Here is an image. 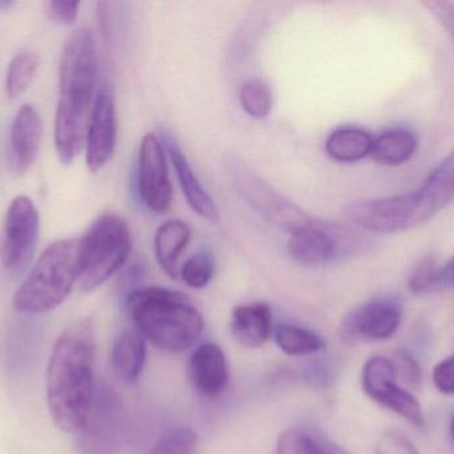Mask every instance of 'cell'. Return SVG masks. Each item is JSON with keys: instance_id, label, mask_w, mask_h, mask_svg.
I'll return each mask as SVG.
<instances>
[{"instance_id": "cell-5", "label": "cell", "mask_w": 454, "mask_h": 454, "mask_svg": "<svg viewBox=\"0 0 454 454\" xmlns=\"http://www.w3.org/2000/svg\"><path fill=\"white\" fill-rule=\"evenodd\" d=\"M80 251V239L59 240L45 248L16 291L13 308L21 314L42 315L61 306L79 283Z\"/></svg>"}, {"instance_id": "cell-1", "label": "cell", "mask_w": 454, "mask_h": 454, "mask_svg": "<svg viewBox=\"0 0 454 454\" xmlns=\"http://www.w3.org/2000/svg\"><path fill=\"white\" fill-rule=\"evenodd\" d=\"M95 328L90 317L76 320L64 330L53 346L45 394L55 426L66 434L84 429L96 397Z\"/></svg>"}, {"instance_id": "cell-9", "label": "cell", "mask_w": 454, "mask_h": 454, "mask_svg": "<svg viewBox=\"0 0 454 454\" xmlns=\"http://www.w3.org/2000/svg\"><path fill=\"white\" fill-rule=\"evenodd\" d=\"M39 212L29 197L18 196L5 213L0 239V259L11 272L26 268L36 250L39 237Z\"/></svg>"}, {"instance_id": "cell-13", "label": "cell", "mask_w": 454, "mask_h": 454, "mask_svg": "<svg viewBox=\"0 0 454 454\" xmlns=\"http://www.w3.org/2000/svg\"><path fill=\"white\" fill-rule=\"evenodd\" d=\"M117 144V112L114 93L106 84L96 93L87 138L85 160L90 172L103 170L114 156Z\"/></svg>"}, {"instance_id": "cell-26", "label": "cell", "mask_w": 454, "mask_h": 454, "mask_svg": "<svg viewBox=\"0 0 454 454\" xmlns=\"http://www.w3.org/2000/svg\"><path fill=\"white\" fill-rule=\"evenodd\" d=\"M239 101L243 111L254 119H266L271 114L272 91L264 80L259 77L243 83L239 91Z\"/></svg>"}, {"instance_id": "cell-21", "label": "cell", "mask_w": 454, "mask_h": 454, "mask_svg": "<svg viewBox=\"0 0 454 454\" xmlns=\"http://www.w3.org/2000/svg\"><path fill=\"white\" fill-rule=\"evenodd\" d=\"M419 149V138L408 127H392L373 139L371 157L383 167H400L410 162Z\"/></svg>"}, {"instance_id": "cell-15", "label": "cell", "mask_w": 454, "mask_h": 454, "mask_svg": "<svg viewBox=\"0 0 454 454\" xmlns=\"http://www.w3.org/2000/svg\"><path fill=\"white\" fill-rule=\"evenodd\" d=\"M188 375L193 388L207 399H215L229 386V367L225 354L215 343L201 344L192 354Z\"/></svg>"}, {"instance_id": "cell-31", "label": "cell", "mask_w": 454, "mask_h": 454, "mask_svg": "<svg viewBox=\"0 0 454 454\" xmlns=\"http://www.w3.org/2000/svg\"><path fill=\"white\" fill-rule=\"evenodd\" d=\"M432 380L437 391L444 394H454V356L442 360L434 368Z\"/></svg>"}, {"instance_id": "cell-23", "label": "cell", "mask_w": 454, "mask_h": 454, "mask_svg": "<svg viewBox=\"0 0 454 454\" xmlns=\"http://www.w3.org/2000/svg\"><path fill=\"white\" fill-rule=\"evenodd\" d=\"M454 287V255L445 264L432 256L421 259L410 279L408 290L416 296L432 295Z\"/></svg>"}, {"instance_id": "cell-12", "label": "cell", "mask_w": 454, "mask_h": 454, "mask_svg": "<svg viewBox=\"0 0 454 454\" xmlns=\"http://www.w3.org/2000/svg\"><path fill=\"white\" fill-rule=\"evenodd\" d=\"M402 319L403 304L396 296L372 299L344 317L340 338L347 344L388 340L396 335Z\"/></svg>"}, {"instance_id": "cell-34", "label": "cell", "mask_w": 454, "mask_h": 454, "mask_svg": "<svg viewBox=\"0 0 454 454\" xmlns=\"http://www.w3.org/2000/svg\"><path fill=\"white\" fill-rule=\"evenodd\" d=\"M309 439H311V454H349L340 445L320 434H309Z\"/></svg>"}, {"instance_id": "cell-7", "label": "cell", "mask_w": 454, "mask_h": 454, "mask_svg": "<svg viewBox=\"0 0 454 454\" xmlns=\"http://www.w3.org/2000/svg\"><path fill=\"white\" fill-rule=\"evenodd\" d=\"M370 245V239L354 229L312 220L291 234L287 251L296 263L315 267L364 252Z\"/></svg>"}, {"instance_id": "cell-22", "label": "cell", "mask_w": 454, "mask_h": 454, "mask_svg": "<svg viewBox=\"0 0 454 454\" xmlns=\"http://www.w3.org/2000/svg\"><path fill=\"white\" fill-rule=\"evenodd\" d=\"M373 136L360 127H339L325 140V154L338 163H356L371 156Z\"/></svg>"}, {"instance_id": "cell-24", "label": "cell", "mask_w": 454, "mask_h": 454, "mask_svg": "<svg viewBox=\"0 0 454 454\" xmlns=\"http://www.w3.org/2000/svg\"><path fill=\"white\" fill-rule=\"evenodd\" d=\"M274 339L280 351L288 356H311L325 348V340L320 335L298 325H278L274 328Z\"/></svg>"}, {"instance_id": "cell-16", "label": "cell", "mask_w": 454, "mask_h": 454, "mask_svg": "<svg viewBox=\"0 0 454 454\" xmlns=\"http://www.w3.org/2000/svg\"><path fill=\"white\" fill-rule=\"evenodd\" d=\"M117 402L109 391L96 394L82 434L84 454H114L117 437Z\"/></svg>"}, {"instance_id": "cell-27", "label": "cell", "mask_w": 454, "mask_h": 454, "mask_svg": "<svg viewBox=\"0 0 454 454\" xmlns=\"http://www.w3.org/2000/svg\"><path fill=\"white\" fill-rule=\"evenodd\" d=\"M215 258L210 251L200 250L180 267L178 277L193 290H202L212 282L215 274Z\"/></svg>"}, {"instance_id": "cell-14", "label": "cell", "mask_w": 454, "mask_h": 454, "mask_svg": "<svg viewBox=\"0 0 454 454\" xmlns=\"http://www.w3.org/2000/svg\"><path fill=\"white\" fill-rule=\"evenodd\" d=\"M162 141H164L168 157L175 167L178 184H180L181 191H183L189 207L205 220L212 221V223L218 221L220 212H218L217 204L200 180L197 173L194 172L193 167L189 163L186 155L184 154L180 144L169 133H164Z\"/></svg>"}, {"instance_id": "cell-28", "label": "cell", "mask_w": 454, "mask_h": 454, "mask_svg": "<svg viewBox=\"0 0 454 454\" xmlns=\"http://www.w3.org/2000/svg\"><path fill=\"white\" fill-rule=\"evenodd\" d=\"M199 437L189 428H176L162 434L149 454H197Z\"/></svg>"}, {"instance_id": "cell-33", "label": "cell", "mask_w": 454, "mask_h": 454, "mask_svg": "<svg viewBox=\"0 0 454 454\" xmlns=\"http://www.w3.org/2000/svg\"><path fill=\"white\" fill-rule=\"evenodd\" d=\"M424 5L428 8L429 12L439 20V23L447 29L450 36L454 42V3L447 0H429L424 2Z\"/></svg>"}, {"instance_id": "cell-29", "label": "cell", "mask_w": 454, "mask_h": 454, "mask_svg": "<svg viewBox=\"0 0 454 454\" xmlns=\"http://www.w3.org/2000/svg\"><path fill=\"white\" fill-rule=\"evenodd\" d=\"M392 362L396 370L397 378H402L408 386H413V388L420 386L421 381H423V370H421L418 359L408 349H397Z\"/></svg>"}, {"instance_id": "cell-4", "label": "cell", "mask_w": 454, "mask_h": 454, "mask_svg": "<svg viewBox=\"0 0 454 454\" xmlns=\"http://www.w3.org/2000/svg\"><path fill=\"white\" fill-rule=\"evenodd\" d=\"M125 311L135 330L161 351L181 354L201 338L204 319L185 293L161 287L130 291Z\"/></svg>"}, {"instance_id": "cell-32", "label": "cell", "mask_w": 454, "mask_h": 454, "mask_svg": "<svg viewBox=\"0 0 454 454\" xmlns=\"http://www.w3.org/2000/svg\"><path fill=\"white\" fill-rule=\"evenodd\" d=\"M79 2H63V0H53L45 4V12L52 20L60 24H72L79 15Z\"/></svg>"}, {"instance_id": "cell-25", "label": "cell", "mask_w": 454, "mask_h": 454, "mask_svg": "<svg viewBox=\"0 0 454 454\" xmlns=\"http://www.w3.org/2000/svg\"><path fill=\"white\" fill-rule=\"evenodd\" d=\"M39 68V58L31 51L16 53L8 66L5 75V93L8 98L15 99L31 84Z\"/></svg>"}, {"instance_id": "cell-3", "label": "cell", "mask_w": 454, "mask_h": 454, "mask_svg": "<svg viewBox=\"0 0 454 454\" xmlns=\"http://www.w3.org/2000/svg\"><path fill=\"white\" fill-rule=\"evenodd\" d=\"M454 200V148L424 183L408 194L349 203L347 220L371 234H400L431 221Z\"/></svg>"}, {"instance_id": "cell-8", "label": "cell", "mask_w": 454, "mask_h": 454, "mask_svg": "<svg viewBox=\"0 0 454 454\" xmlns=\"http://www.w3.org/2000/svg\"><path fill=\"white\" fill-rule=\"evenodd\" d=\"M225 163L227 175L231 179L238 194L270 223L293 234L314 220L301 208L272 188L239 157L235 155L227 156Z\"/></svg>"}, {"instance_id": "cell-18", "label": "cell", "mask_w": 454, "mask_h": 454, "mask_svg": "<svg viewBox=\"0 0 454 454\" xmlns=\"http://www.w3.org/2000/svg\"><path fill=\"white\" fill-rule=\"evenodd\" d=\"M230 328L240 346L261 348L274 333L271 306L264 301H256L235 307Z\"/></svg>"}, {"instance_id": "cell-20", "label": "cell", "mask_w": 454, "mask_h": 454, "mask_svg": "<svg viewBox=\"0 0 454 454\" xmlns=\"http://www.w3.org/2000/svg\"><path fill=\"white\" fill-rule=\"evenodd\" d=\"M146 362V340L135 328L122 331L114 339L111 364L120 380L133 384L140 378Z\"/></svg>"}, {"instance_id": "cell-11", "label": "cell", "mask_w": 454, "mask_h": 454, "mask_svg": "<svg viewBox=\"0 0 454 454\" xmlns=\"http://www.w3.org/2000/svg\"><path fill=\"white\" fill-rule=\"evenodd\" d=\"M138 194L152 212L167 213L172 208L173 186L168 167V154L162 138L149 132L138 151Z\"/></svg>"}, {"instance_id": "cell-19", "label": "cell", "mask_w": 454, "mask_h": 454, "mask_svg": "<svg viewBox=\"0 0 454 454\" xmlns=\"http://www.w3.org/2000/svg\"><path fill=\"white\" fill-rule=\"evenodd\" d=\"M192 239V229L185 221L168 220L154 235L153 250L157 263L170 279H178L180 259Z\"/></svg>"}, {"instance_id": "cell-2", "label": "cell", "mask_w": 454, "mask_h": 454, "mask_svg": "<svg viewBox=\"0 0 454 454\" xmlns=\"http://www.w3.org/2000/svg\"><path fill=\"white\" fill-rule=\"evenodd\" d=\"M98 82V53L90 29L80 28L67 40L59 71V103L55 147L59 159L69 164L85 147Z\"/></svg>"}, {"instance_id": "cell-35", "label": "cell", "mask_w": 454, "mask_h": 454, "mask_svg": "<svg viewBox=\"0 0 454 454\" xmlns=\"http://www.w3.org/2000/svg\"><path fill=\"white\" fill-rule=\"evenodd\" d=\"M450 440H452V445H453V450H454V413H453L452 418H450Z\"/></svg>"}, {"instance_id": "cell-17", "label": "cell", "mask_w": 454, "mask_h": 454, "mask_svg": "<svg viewBox=\"0 0 454 454\" xmlns=\"http://www.w3.org/2000/svg\"><path fill=\"white\" fill-rule=\"evenodd\" d=\"M43 125L39 112L23 104L11 125L8 160L15 172L23 173L34 164L42 141Z\"/></svg>"}, {"instance_id": "cell-10", "label": "cell", "mask_w": 454, "mask_h": 454, "mask_svg": "<svg viewBox=\"0 0 454 454\" xmlns=\"http://www.w3.org/2000/svg\"><path fill=\"white\" fill-rule=\"evenodd\" d=\"M362 386L370 399L392 410L415 426H424L423 408L415 396L397 384L392 360L383 356L368 359L362 370Z\"/></svg>"}, {"instance_id": "cell-6", "label": "cell", "mask_w": 454, "mask_h": 454, "mask_svg": "<svg viewBox=\"0 0 454 454\" xmlns=\"http://www.w3.org/2000/svg\"><path fill=\"white\" fill-rule=\"evenodd\" d=\"M80 240L79 285L92 292L125 266L132 252V235L124 219L104 213Z\"/></svg>"}, {"instance_id": "cell-30", "label": "cell", "mask_w": 454, "mask_h": 454, "mask_svg": "<svg viewBox=\"0 0 454 454\" xmlns=\"http://www.w3.org/2000/svg\"><path fill=\"white\" fill-rule=\"evenodd\" d=\"M375 454H420L405 434L387 431L376 442Z\"/></svg>"}]
</instances>
